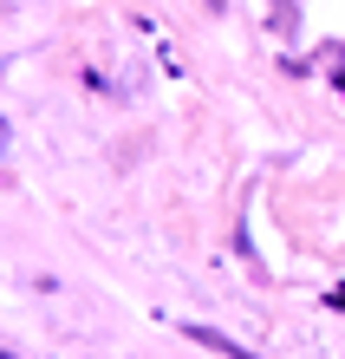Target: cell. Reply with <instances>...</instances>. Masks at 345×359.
I'll return each mask as SVG.
<instances>
[{
  "label": "cell",
  "mask_w": 345,
  "mask_h": 359,
  "mask_svg": "<svg viewBox=\"0 0 345 359\" xmlns=\"http://www.w3.org/2000/svg\"><path fill=\"white\" fill-rule=\"evenodd\" d=\"M183 333H189V340H196V346H215L222 359H254V353H241L234 340H222V333H209V327H183Z\"/></svg>",
  "instance_id": "1"
}]
</instances>
